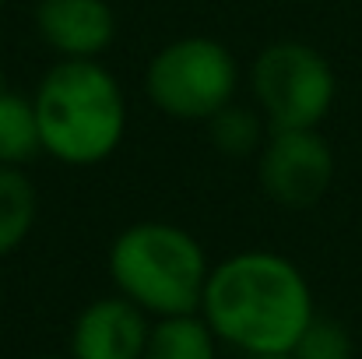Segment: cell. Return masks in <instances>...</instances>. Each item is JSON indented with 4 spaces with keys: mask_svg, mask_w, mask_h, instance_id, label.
<instances>
[{
    "mask_svg": "<svg viewBox=\"0 0 362 359\" xmlns=\"http://www.w3.org/2000/svg\"><path fill=\"white\" fill-rule=\"evenodd\" d=\"M201 317L222 346L243 356L292 353L317 317L313 289L296 261L278 250H236L211 264Z\"/></svg>",
    "mask_w": 362,
    "mask_h": 359,
    "instance_id": "cell-1",
    "label": "cell"
},
{
    "mask_svg": "<svg viewBox=\"0 0 362 359\" xmlns=\"http://www.w3.org/2000/svg\"><path fill=\"white\" fill-rule=\"evenodd\" d=\"M39 144L49 159L85 169L106 162L127 134V96L99 60H57L32 92Z\"/></svg>",
    "mask_w": 362,
    "mask_h": 359,
    "instance_id": "cell-2",
    "label": "cell"
},
{
    "mask_svg": "<svg viewBox=\"0 0 362 359\" xmlns=\"http://www.w3.org/2000/svg\"><path fill=\"white\" fill-rule=\"evenodd\" d=\"M106 271L113 289L151 321L197 314L211 275L201 239L173 222H134L110 243Z\"/></svg>",
    "mask_w": 362,
    "mask_h": 359,
    "instance_id": "cell-3",
    "label": "cell"
},
{
    "mask_svg": "<svg viewBox=\"0 0 362 359\" xmlns=\"http://www.w3.org/2000/svg\"><path fill=\"white\" fill-rule=\"evenodd\" d=\"M236 53L211 35H180L155 50L144 67V92L151 106L180 123H208L236 103L240 92Z\"/></svg>",
    "mask_w": 362,
    "mask_h": 359,
    "instance_id": "cell-4",
    "label": "cell"
},
{
    "mask_svg": "<svg viewBox=\"0 0 362 359\" xmlns=\"http://www.w3.org/2000/svg\"><path fill=\"white\" fill-rule=\"evenodd\" d=\"M246 81L271 130L320 127L338 99L331 60L299 39H278L264 46L253 57Z\"/></svg>",
    "mask_w": 362,
    "mask_h": 359,
    "instance_id": "cell-5",
    "label": "cell"
},
{
    "mask_svg": "<svg viewBox=\"0 0 362 359\" xmlns=\"http://www.w3.org/2000/svg\"><path fill=\"white\" fill-rule=\"evenodd\" d=\"M257 183L281 208H313L334 183V152L320 127L267 130L257 152Z\"/></svg>",
    "mask_w": 362,
    "mask_h": 359,
    "instance_id": "cell-6",
    "label": "cell"
},
{
    "mask_svg": "<svg viewBox=\"0 0 362 359\" xmlns=\"http://www.w3.org/2000/svg\"><path fill=\"white\" fill-rule=\"evenodd\" d=\"M35 28L57 60H99L117 39V11L110 0H39Z\"/></svg>",
    "mask_w": 362,
    "mask_h": 359,
    "instance_id": "cell-7",
    "label": "cell"
},
{
    "mask_svg": "<svg viewBox=\"0 0 362 359\" xmlns=\"http://www.w3.org/2000/svg\"><path fill=\"white\" fill-rule=\"evenodd\" d=\"M151 317L120 292L92 300L71 324V359H141Z\"/></svg>",
    "mask_w": 362,
    "mask_h": 359,
    "instance_id": "cell-8",
    "label": "cell"
},
{
    "mask_svg": "<svg viewBox=\"0 0 362 359\" xmlns=\"http://www.w3.org/2000/svg\"><path fill=\"white\" fill-rule=\"evenodd\" d=\"M218 338L211 324L197 314H176L151 321L148 346L141 359H218Z\"/></svg>",
    "mask_w": 362,
    "mask_h": 359,
    "instance_id": "cell-9",
    "label": "cell"
},
{
    "mask_svg": "<svg viewBox=\"0 0 362 359\" xmlns=\"http://www.w3.org/2000/svg\"><path fill=\"white\" fill-rule=\"evenodd\" d=\"M39 219L35 180L21 166H0V257H11L32 237Z\"/></svg>",
    "mask_w": 362,
    "mask_h": 359,
    "instance_id": "cell-10",
    "label": "cell"
},
{
    "mask_svg": "<svg viewBox=\"0 0 362 359\" xmlns=\"http://www.w3.org/2000/svg\"><path fill=\"white\" fill-rule=\"evenodd\" d=\"M39 152L42 144L32 99L7 89L0 96V166H25Z\"/></svg>",
    "mask_w": 362,
    "mask_h": 359,
    "instance_id": "cell-11",
    "label": "cell"
},
{
    "mask_svg": "<svg viewBox=\"0 0 362 359\" xmlns=\"http://www.w3.org/2000/svg\"><path fill=\"white\" fill-rule=\"evenodd\" d=\"M264 127H267V120L260 110L243 106V103H229L226 110H218L208 120V137H211L215 152H222L229 159H246V155L264 148V141H267Z\"/></svg>",
    "mask_w": 362,
    "mask_h": 359,
    "instance_id": "cell-12",
    "label": "cell"
},
{
    "mask_svg": "<svg viewBox=\"0 0 362 359\" xmlns=\"http://www.w3.org/2000/svg\"><path fill=\"white\" fill-rule=\"evenodd\" d=\"M292 359H356L352 331L341 321L317 314L292 346Z\"/></svg>",
    "mask_w": 362,
    "mask_h": 359,
    "instance_id": "cell-13",
    "label": "cell"
},
{
    "mask_svg": "<svg viewBox=\"0 0 362 359\" xmlns=\"http://www.w3.org/2000/svg\"><path fill=\"white\" fill-rule=\"evenodd\" d=\"M246 359H292V353H274V356H246Z\"/></svg>",
    "mask_w": 362,
    "mask_h": 359,
    "instance_id": "cell-14",
    "label": "cell"
},
{
    "mask_svg": "<svg viewBox=\"0 0 362 359\" xmlns=\"http://www.w3.org/2000/svg\"><path fill=\"white\" fill-rule=\"evenodd\" d=\"M4 92H7V74L0 71V96H4Z\"/></svg>",
    "mask_w": 362,
    "mask_h": 359,
    "instance_id": "cell-15",
    "label": "cell"
},
{
    "mask_svg": "<svg viewBox=\"0 0 362 359\" xmlns=\"http://www.w3.org/2000/svg\"><path fill=\"white\" fill-rule=\"evenodd\" d=\"M35 359H64V356H35ZM67 359H71V356H67Z\"/></svg>",
    "mask_w": 362,
    "mask_h": 359,
    "instance_id": "cell-16",
    "label": "cell"
},
{
    "mask_svg": "<svg viewBox=\"0 0 362 359\" xmlns=\"http://www.w3.org/2000/svg\"><path fill=\"white\" fill-rule=\"evenodd\" d=\"M0 296H4V282H0Z\"/></svg>",
    "mask_w": 362,
    "mask_h": 359,
    "instance_id": "cell-17",
    "label": "cell"
},
{
    "mask_svg": "<svg viewBox=\"0 0 362 359\" xmlns=\"http://www.w3.org/2000/svg\"><path fill=\"white\" fill-rule=\"evenodd\" d=\"M4 4H7V0H0V7H4Z\"/></svg>",
    "mask_w": 362,
    "mask_h": 359,
    "instance_id": "cell-18",
    "label": "cell"
}]
</instances>
